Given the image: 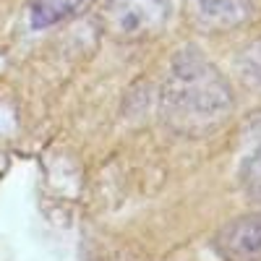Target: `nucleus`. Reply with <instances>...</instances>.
<instances>
[{
    "instance_id": "f257e3e1",
    "label": "nucleus",
    "mask_w": 261,
    "mask_h": 261,
    "mask_svg": "<svg viewBox=\"0 0 261 261\" xmlns=\"http://www.w3.org/2000/svg\"><path fill=\"white\" fill-rule=\"evenodd\" d=\"M162 105L167 120L183 134L199 136L214 130L230 110L232 92L227 79L199 50H180L170 63Z\"/></svg>"
},
{
    "instance_id": "f03ea898",
    "label": "nucleus",
    "mask_w": 261,
    "mask_h": 261,
    "mask_svg": "<svg viewBox=\"0 0 261 261\" xmlns=\"http://www.w3.org/2000/svg\"><path fill=\"white\" fill-rule=\"evenodd\" d=\"M170 18L167 0H105L102 27L118 39H144L162 32Z\"/></svg>"
},
{
    "instance_id": "7ed1b4c3",
    "label": "nucleus",
    "mask_w": 261,
    "mask_h": 261,
    "mask_svg": "<svg viewBox=\"0 0 261 261\" xmlns=\"http://www.w3.org/2000/svg\"><path fill=\"white\" fill-rule=\"evenodd\" d=\"M214 251L225 261H261V212L227 222L214 238Z\"/></svg>"
},
{
    "instance_id": "20e7f679",
    "label": "nucleus",
    "mask_w": 261,
    "mask_h": 261,
    "mask_svg": "<svg viewBox=\"0 0 261 261\" xmlns=\"http://www.w3.org/2000/svg\"><path fill=\"white\" fill-rule=\"evenodd\" d=\"M188 13L201 29L225 32L253 16L251 0H188Z\"/></svg>"
},
{
    "instance_id": "39448f33",
    "label": "nucleus",
    "mask_w": 261,
    "mask_h": 261,
    "mask_svg": "<svg viewBox=\"0 0 261 261\" xmlns=\"http://www.w3.org/2000/svg\"><path fill=\"white\" fill-rule=\"evenodd\" d=\"M94 0H32L29 3V21L34 29H47L60 21L76 16Z\"/></svg>"
},
{
    "instance_id": "423d86ee",
    "label": "nucleus",
    "mask_w": 261,
    "mask_h": 261,
    "mask_svg": "<svg viewBox=\"0 0 261 261\" xmlns=\"http://www.w3.org/2000/svg\"><path fill=\"white\" fill-rule=\"evenodd\" d=\"M238 178H241L243 193L248 196L251 201H258L261 204V146L253 151V154H248L243 160Z\"/></svg>"
},
{
    "instance_id": "0eeeda50",
    "label": "nucleus",
    "mask_w": 261,
    "mask_h": 261,
    "mask_svg": "<svg viewBox=\"0 0 261 261\" xmlns=\"http://www.w3.org/2000/svg\"><path fill=\"white\" fill-rule=\"evenodd\" d=\"M238 73L248 86H258L261 89V39L251 42V45L238 58Z\"/></svg>"
}]
</instances>
